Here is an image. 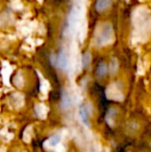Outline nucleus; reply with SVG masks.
<instances>
[{
	"label": "nucleus",
	"mask_w": 151,
	"mask_h": 152,
	"mask_svg": "<svg viewBox=\"0 0 151 152\" xmlns=\"http://www.w3.org/2000/svg\"><path fill=\"white\" fill-rule=\"evenodd\" d=\"M80 115H81V117H82L84 123L86 124V125L90 126V124H89V122H88V118H87V115H86V111H85V109L83 108V107L80 109Z\"/></svg>",
	"instance_id": "2"
},
{
	"label": "nucleus",
	"mask_w": 151,
	"mask_h": 152,
	"mask_svg": "<svg viewBox=\"0 0 151 152\" xmlns=\"http://www.w3.org/2000/svg\"><path fill=\"white\" fill-rule=\"evenodd\" d=\"M112 3V0H98L96 2V10H106Z\"/></svg>",
	"instance_id": "1"
}]
</instances>
